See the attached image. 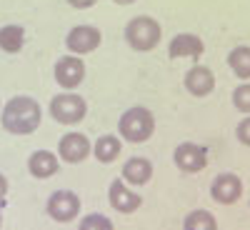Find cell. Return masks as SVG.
<instances>
[{
    "mask_svg": "<svg viewBox=\"0 0 250 230\" xmlns=\"http://www.w3.org/2000/svg\"><path fill=\"white\" fill-rule=\"evenodd\" d=\"M40 118H43V110H40L38 100H33L30 95H15L5 103L3 113H0V120H3V128L13 135H28L33 133Z\"/></svg>",
    "mask_w": 250,
    "mask_h": 230,
    "instance_id": "cell-1",
    "label": "cell"
},
{
    "mask_svg": "<svg viewBox=\"0 0 250 230\" xmlns=\"http://www.w3.org/2000/svg\"><path fill=\"white\" fill-rule=\"evenodd\" d=\"M118 133L128 140V143H145L153 133H155V115L143 108L135 105L130 110H125L118 120Z\"/></svg>",
    "mask_w": 250,
    "mask_h": 230,
    "instance_id": "cell-2",
    "label": "cell"
},
{
    "mask_svg": "<svg viewBox=\"0 0 250 230\" xmlns=\"http://www.w3.org/2000/svg\"><path fill=\"white\" fill-rule=\"evenodd\" d=\"M160 35H163L160 23L153 20L150 15H138L128 20V25H125V43L138 53L153 50L160 43Z\"/></svg>",
    "mask_w": 250,
    "mask_h": 230,
    "instance_id": "cell-3",
    "label": "cell"
},
{
    "mask_svg": "<svg viewBox=\"0 0 250 230\" xmlns=\"http://www.w3.org/2000/svg\"><path fill=\"white\" fill-rule=\"evenodd\" d=\"M85 113H88V103L70 90L60 93L50 100V115L60 125H75L85 118Z\"/></svg>",
    "mask_w": 250,
    "mask_h": 230,
    "instance_id": "cell-4",
    "label": "cell"
},
{
    "mask_svg": "<svg viewBox=\"0 0 250 230\" xmlns=\"http://www.w3.org/2000/svg\"><path fill=\"white\" fill-rule=\"evenodd\" d=\"M173 163H175V168L180 173H188V175H193V173H200L205 165H208V150L203 148V145L198 143H180L178 148L173 150Z\"/></svg>",
    "mask_w": 250,
    "mask_h": 230,
    "instance_id": "cell-5",
    "label": "cell"
},
{
    "mask_svg": "<svg viewBox=\"0 0 250 230\" xmlns=\"http://www.w3.org/2000/svg\"><path fill=\"white\" fill-rule=\"evenodd\" d=\"M45 210L53 220L58 223H70L78 218L80 213V198L73 193V190H55L50 198H48V205Z\"/></svg>",
    "mask_w": 250,
    "mask_h": 230,
    "instance_id": "cell-6",
    "label": "cell"
},
{
    "mask_svg": "<svg viewBox=\"0 0 250 230\" xmlns=\"http://www.w3.org/2000/svg\"><path fill=\"white\" fill-rule=\"evenodd\" d=\"M53 73H55V80H58L60 88L73 90L83 83V78H85V63H83L78 55H65V58H60L55 63Z\"/></svg>",
    "mask_w": 250,
    "mask_h": 230,
    "instance_id": "cell-7",
    "label": "cell"
},
{
    "mask_svg": "<svg viewBox=\"0 0 250 230\" xmlns=\"http://www.w3.org/2000/svg\"><path fill=\"white\" fill-rule=\"evenodd\" d=\"M210 195L220 205H233L243 195V180L235 173H220V175H215V180L210 185Z\"/></svg>",
    "mask_w": 250,
    "mask_h": 230,
    "instance_id": "cell-8",
    "label": "cell"
},
{
    "mask_svg": "<svg viewBox=\"0 0 250 230\" xmlns=\"http://www.w3.org/2000/svg\"><path fill=\"white\" fill-rule=\"evenodd\" d=\"M100 40H103V35H100L98 28H93V25H75L68 33V38H65V45L75 55H85V53H93L100 45Z\"/></svg>",
    "mask_w": 250,
    "mask_h": 230,
    "instance_id": "cell-9",
    "label": "cell"
},
{
    "mask_svg": "<svg viewBox=\"0 0 250 230\" xmlns=\"http://www.w3.org/2000/svg\"><path fill=\"white\" fill-rule=\"evenodd\" d=\"M108 200L115 208L118 213H135L138 208L143 205V198L138 193L130 190V185L125 183L123 178H115L108 188Z\"/></svg>",
    "mask_w": 250,
    "mask_h": 230,
    "instance_id": "cell-10",
    "label": "cell"
},
{
    "mask_svg": "<svg viewBox=\"0 0 250 230\" xmlns=\"http://www.w3.org/2000/svg\"><path fill=\"white\" fill-rule=\"evenodd\" d=\"M58 155L75 165V163H83L88 155H90V140L83 135V133H68V135H62L60 143H58Z\"/></svg>",
    "mask_w": 250,
    "mask_h": 230,
    "instance_id": "cell-11",
    "label": "cell"
},
{
    "mask_svg": "<svg viewBox=\"0 0 250 230\" xmlns=\"http://www.w3.org/2000/svg\"><path fill=\"white\" fill-rule=\"evenodd\" d=\"M183 85H185V90L190 93V95L203 98V95H208V93H213V88H215V75H213L210 68L195 65V68H190V70L185 73Z\"/></svg>",
    "mask_w": 250,
    "mask_h": 230,
    "instance_id": "cell-12",
    "label": "cell"
},
{
    "mask_svg": "<svg viewBox=\"0 0 250 230\" xmlns=\"http://www.w3.org/2000/svg\"><path fill=\"white\" fill-rule=\"evenodd\" d=\"M203 53H205V43L193 33H178L168 45L170 58H200Z\"/></svg>",
    "mask_w": 250,
    "mask_h": 230,
    "instance_id": "cell-13",
    "label": "cell"
},
{
    "mask_svg": "<svg viewBox=\"0 0 250 230\" xmlns=\"http://www.w3.org/2000/svg\"><path fill=\"white\" fill-rule=\"evenodd\" d=\"M58 155L55 153H50V150H35L30 158H28V170H30V175L33 178H38V180H45V178H50V175H55L58 173Z\"/></svg>",
    "mask_w": 250,
    "mask_h": 230,
    "instance_id": "cell-14",
    "label": "cell"
},
{
    "mask_svg": "<svg viewBox=\"0 0 250 230\" xmlns=\"http://www.w3.org/2000/svg\"><path fill=\"white\" fill-rule=\"evenodd\" d=\"M153 178V163L148 158H130L123 165V180L130 185H145Z\"/></svg>",
    "mask_w": 250,
    "mask_h": 230,
    "instance_id": "cell-15",
    "label": "cell"
},
{
    "mask_svg": "<svg viewBox=\"0 0 250 230\" xmlns=\"http://www.w3.org/2000/svg\"><path fill=\"white\" fill-rule=\"evenodd\" d=\"M120 150H123V145H120V140H118L115 135H100V138L95 140V145H93V155H95L100 163H113V160H118Z\"/></svg>",
    "mask_w": 250,
    "mask_h": 230,
    "instance_id": "cell-16",
    "label": "cell"
},
{
    "mask_svg": "<svg viewBox=\"0 0 250 230\" xmlns=\"http://www.w3.org/2000/svg\"><path fill=\"white\" fill-rule=\"evenodd\" d=\"M228 65L230 70L240 78V80H250V48L248 45H238L228 53Z\"/></svg>",
    "mask_w": 250,
    "mask_h": 230,
    "instance_id": "cell-17",
    "label": "cell"
},
{
    "mask_svg": "<svg viewBox=\"0 0 250 230\" xmlns=\"http://www.w3.org/2000/svg\"><path fill=\"white\" fill-rule=\"evenodd\" d=\"M25 45V30L20 25H3L0 28V50L18 53Z\"/></svg>",
    "mask_w": 250,
    "mask_h": 230,
    "instance_id": "cell-18",
    "label": "cell"
},
{
    "mask_svg": "<svg viewBox=\"0 0 250 230\" xmlns=\"http://www.w3.org/2000/svg\"><path fill=\"white\" fill-rule=\"evenodd\" d=\"M183 230H218V220L208 210H193L183 220Z\"/></svg>",
    "mask_w": 250,
    "mask_h": 230,
    "instance_id": "cell-19",
    "label": "cell"
},
{
    "mask_svg": "<svg viewBox=\"0 0 250 230\" xmlns=\"http://www.w3.org/2000/svg\"><path fill=\"white\" fill-rule=\"evenodd\" d=\"M78 230H115V228H113V223H110V218H108V215L90 213V215H85V218L80 220Z\"/></svg>",
    "mask_w": 250,
    "mask_h": 230,
    "instance_id": "cell-20",
    "label": "cell"
},
{
    "mask_svg": "<svg viewBox=\"0 0 250 230\" xmlns=\"http://www.w3.org/2000/svg\"><path fill=\"white\" fill-rule=\"evenodd\" d=\"M233 105H235V110L250 115V83H243V85H238L233 90Z\"/></svg>",
    "mask_w": 250,
    "mask_h": 230,
    "instance_id": "cell-21",
    "label": "cell"
},
{
    "mask_svg": "<svg viewBox=\"0 0 250 230\" xmlns=\"http://www.w3.org/2000/svg\"><path fill=\"white\" fill-rule=\"evenodd\" d=\"M235 135H238V140H240L243 145H248V148H250V115H248V118H243V120L238 123Z\"/></svg>",
    "mask_w": 250,
    "mask_h": 230,
    "instance_id": "cell-22",
    "label": "cell"
},
{
    "mask_svg": "<svg viewBox=\"0 0 250 230\" xmlns=\"http://www.w3.org/2000/svg\"><path fill=\"white\" fill-rule=\"evenodd\" d=\"M68 3H70L73 8H78V10H85V8H93L98 0H68Z\"/></svg>",
    "mask_w": 250,
    "mask_h": 230,
    "instance_id": "cell-23",
    "label": "cell"
},
{
    "mask_svg": "<svg viewBox=\"0 0 250 230\" xmlns=\"http://www.w3.org/2000/svg\"><path fill=\"white\" fill-rule=\"evenodd\" d=\"M5 195H8V180H5V175H0V203L5 200Z\"/></svg>",
    "mask_w": 250,
    "mask_h": 230,
    "instance_id": "cell-24",
    "label": "cell"
},
{
    "mask_svg": "<svg viewBox=\"0 0 250 230\" xmlns=\"http://www.w3.org/2000/svg\"><path fill=\"white\" fill-rule=\"evenodd\" d=\"M113 3H118V5H130V3H135V0H113Z\"/></svg>",
    "mask_w": 250,
    "mask_h": 230,
    "instance_id": "cell-25",
    "label": "cell"
},
{
    "mask_svg": "<svg viewBox=\"0 0 250 230\" xmlns=\"http://www.w3.org/2000/svg\"><path fill=\"white\" fill-rule=\"evenodd\" d=\"M0 225H3V218H0Z\"/></svg>",
    "mask_w": 250,
    "mask_h": 230,
    "instance_id": "cell-26",
    "label": "cell"
}]
</instances>
